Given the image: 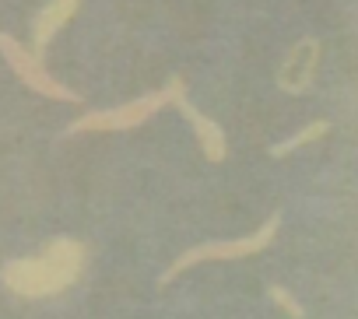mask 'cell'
I'll list each match as a JSON object with an SVG mask.
<instances>
[{
    "mask_svg": "<svg viewBox=\"0 0 358 319\" xmlns=\"http://www.w3.org/2000/svg\"><path fill=\"white\" fill-rule=\"evenodd\" d=\"M85 263H88V253H85L81 242L53 239L39 256L4 263L0 281H4V288L18 298H50V295L67 291L81 277Z\"/></svg>",
    "mask_w": 358,
    "mask_h": 319,
    "instance_id": "1",
    "label": "cell"
},
{
    "mask_svg": "<svg viewBox=\"0 0 358 319\" xmlns=\"http://www.w3.org/2000/svg\"><path fill=\"white\" fill-rule=\"evenodd\" d=\"M323 133H330V123H327V119H313L309 126H302V130H299V133H292L288 140L274 144V147H271V154H274V158H285L288 151H295V147H302V144H313V140H320Z\"/></svg>",
    "mask_w": 358,
    "mask_h": 319,
    "instance_id": "7",
    "label": "cell"
},
{
    "mask_svg": "<svg viewBox=\"0 0 358 319\" xmlns=\"http://www.w3.org/2000/svg\"><path fill=\"white\" fill-rule=\"evenodd\" d=\"M278 228H281V214H271L253 235H246V239H229V242H201V246H194V249H187L183 256H179L162 277H158V284H172L183 270H190V267H197V263H208V260H243V256H253V253H264L271 242H274V235H278Z\"/></svg>",
    "mask_w": 358,
    "mask_h": 319,
    "instance_id": "2",
    "label": "cell"
},
{
    "mask_svg": "<svg viewBox=\"0 0 358 319\" xmlns=\"http://www.w3.org/2000/svg\"><path fill=\"white\" fill-rule=\"evenodd\" d=\"M169 105H176L179 112H183L187 119H190V126H194V133H197V144H201V151H204V158L208 162H225L229 158V140H225V130L211 119V116H204L190 98H187V84H183V77H172L169 84Z\"/></svg>",
    "mask_w": 358,
    "mask_h": 319,
    "instance_id": "5",
    "label": "cell"
},
{
    "mask_svg": "<svg viewBox=\"0 0 358 319\" xmlns=\"http://www.w3.org/2000/svg\"><path fill=\"white\" fill-rule=\"evenodd\" d=\"M165 105H169V88L151 91V95H141V98H134V102H123V105H116V109H88L85 116H78V119L67 126V133L78 137V133L134 130V126H141L144 119H151V116H155L158 109H165Z\"/></svg>",
    "mask_w": 358,
    "mask_h": 319,
    "instance_id": "3",
    "label": "cell"
},
{
    "mask_svg": "<svg viewBox=\"0 0 358 319\" xmlns=\"http://www.w3.org/2000/svg\"><path fill=\"white\" fill-rule=\"evenodd\" d=\"M78 4H81V0H50V4L39 11V18L32 25V57L43 60V53L50 50V39L74 18Z\"/></svg>",
    "mask_w": 358,
    "mask_h": 319,
    "instance_id": "6",
    "label": "cell"
},
{
    "mask_svg": "<svg viewBox=\"0 0 358 319\" xmlns=\"http://www.w3.org/2000/svg\"><path fill=\"white\" fill-rule=\"evenodd\" d=\"M0 57L8 60V67L15 71V77H18L25 88H32V91H39V95L53 98V102H74V105L85 102L74 88H67L64 81H57V77L43 67V60L32 57V50H25V46H22L15 36H8V32H0Z\"/></svg>",
    "mask_w": 358,
    "mask_h": 319,
    "instance_id": "4",
    "label": "cell"
},
{
    "mask_svg": "<svg viewBox=\"0 0 358 319\" xmlns=\"http://www.w3.org/2000/svg\"><path fill=\"white\" fill-rule=\"evenodd\" d=\"M267 295H271V302H274V305H281L292 319H302V316H306V309L295 302V295H292V291H285L281 284H271V288H267Z\"/></svg>",
    "mask_w": 358,
    "mask_h": 319,
    "instance_id": "8",
    "label": "cell"
}]
</instances>
